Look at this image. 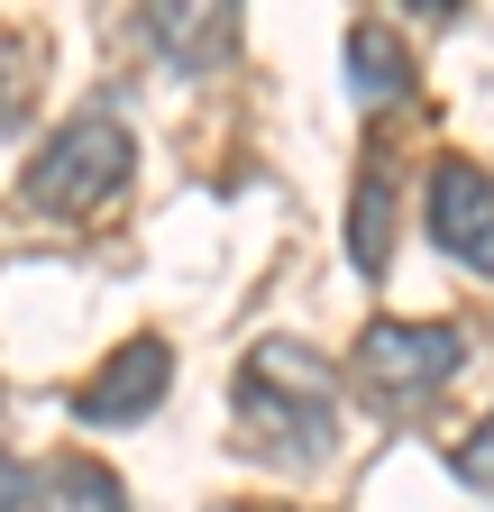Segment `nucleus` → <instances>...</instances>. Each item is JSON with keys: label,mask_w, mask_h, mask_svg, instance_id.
Listing matches in <instances>:
<instances>
[{"label": "nucleus", "mask_w": 494, "mask_h": 512, "mask_svg": "<svg viewBox=\"0 0 494 512\" xmlns=\"http://www.w3.org/2000/svg\"><path fill=\"white\" fill-rule=\"evenodd\" d=\"M238 430L257 458H321L339 439V375L302 339H257L238 357Z\"/></svg>", "instance_id": "nucleus-1"}, {"label": "nucleus", "mask_w": 494, "mask_h": 512, "mask_svg": "<svg viewBox=\"0 0 494 512\" xmlns=\"http://www.w3.org/2000/svg\"><path fill=\"white\" fill-rule=\"evenodd\" d=\"M129 165H138V138H129L110 110H83V119L55 128L46 156L28 165V202H37L46 220H83V211H101L110 192L129 183Z\"/></svg>", "instance_id": "nucleus-2"}, {"label": "nucleus", "mask_w": 494, "mask_h": 512, "mask_svg": "<svg viewBox=\"0 0 494 512\" xmlns=\"http://www.w3.org/2000/svg\"><path fill=\"white\" fill-rule=\"evenodd\" d=\"M458 366H467V330L458 320H366V339H357V384L385 412L440 403Z\"/></svg>", "instance_id": "nucleus-3"}, {"label": "nucleus", "mask_w": 494, "mask_h": 512, "mask_svg": "<svg viewBox=\"0 0 494 512\" xmlns=\"http://www.w3.org/2000/svg\"><path fill=\"white\" fill-rule=\"evenodd\" d=\"M430 238H440V256H458L467 275H494V174L476 156L430 165Z\"/></svg>", "instance_id": "nucleus-4"}, {"label": "nucleus", "mask_w": 494, "mask_h": 512, "mask_svg": "<svg viewBox=\"0 0 494 512\" xmlns=\"http://www.w3.org/2000/svg\"><path fill=\"white\" fill-rule=\"evenodd\" d=\"M165 384H174V348H165V339H129L92 384H74V421L129 430V421H147V412L165 403Z\"/></svg>", "instance_id": "nucleus-5"}, {"label": "nucleus", "mask_w": 494, "mask_h": 512, "mask_svg": "<svg viewBox=\"0 0 494 512\" xmlns=\"http://www.w3.org/2000/svg\"><path fill=\"white\" fill-rule=\"evenodd\" d=\"M147 46L174 64V74H211V64L238 46V19L211 10V0H165V10H147Z\"/></svg>", "instance_id": "nucleus-6"}, {"label": "nucleus", "mask_w": 494, "mask_h": 512, "mask_svg": "<svg viewBox=\"0 0 494 512\" xmlns=\"http://www.w3.org/2000/svg\"><path fill=\"white\" fill-rule=\"evenodd\" d=\"M348 74H357L366 101H394V92H412V55L394 46V28L357 19V28H348Z\"/></svg>", "instance_id": "nucleus-7"}, {"label": "nucleus", "mask_w": 494, "mask_h": 512, "mask_svg": "<svg viewBox=\"0 0 494 512\" xmlns=\"http://www.w3.org/2000/svg\"><path fill=\"white\" fill-rule=\"evenodd\" d=\"M348 247H357L366 275H385V256H394V202H385V183L357 192V229H348Z\"/></svg>", "instance_id": "nucleus-8"}, {"label": "nucleus", "mask_w": 494, "mask_h": 512, "mask_svg": "<svg viewBox=\"0 0 494 512\" xmlns=\"http://www.w3.org/2000/svg\"><path fill=\"white\" fill-rule=\"evenodd\" d=\"M55 494H65L74 512H129V494H119L92 458H65V467H55Z\"/></svg>", "instance_id": "nucleus-9"}, {"label": "nucleus", "mask_w": 494, "mask_h": 512, "mask_svg": "<svg viewBox=\"0 0 494 512\" xmlns=\"http://www.w3.org/2000/svg\"><path fill=\"white\" fill-rule=\"evenodd\" d=\"M458 476H467V485H476V494L494 503V412H485V421H476V430L458 439Z\"/></svg>", "instance_id": "nucleus-10"}]
</instances>
